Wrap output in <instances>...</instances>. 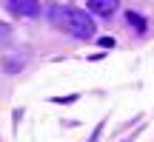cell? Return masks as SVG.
<instances>
[{
  "label": "cell",
  "instance_id": "cell-1",
  "mask_svg": "<svg viewBox=\"0 0 154 142\" xmlns=\"http://www.w3.org/2000/svg\"><path fill=\"white\" fill-rule=\"evenodd\" d=\"M49 23L60 31H66L69 37L77 40H88L94 37V20L86 11L74 9V6H51L49 9Z\"/></svg>",
  "mask_w": 154,
  "mask_h": 142
},
{
  "label": "cell",
  "instance_id": "cell-2",
  "mask_svg": "<svg viewBox=\"0 0 154 142\" xmlns=\"http://www.w3.org/2000/svg\"><path fill=\"white\" fill-rule=\"evenodd\" d=\"M6 9L17 17H37L40 0H6Z\"/></svg>",
  "mask_w": 154,
  "mask_h": 142
},
{
  "label": "cell",
  "instance_id": "cell-3",
  "mask_svg": "<svg viewBox=\"0 0 154 142\" xmlns=\"http://www.w3.org/2000/svg\"><path fill=\"white\" fill-rule=\"evenodd\" d=\"M120 6V0H88V11L91 14H100V17H111Z\"/></svg>",
  "mask_w": 154,
  "mask_h": 142
},
{
  "label": "cell",
  "instance_id": "cell-4",
  "mask_svg": "<svg viewBox=\"0 0 154 142\" xmlns=\"http://www.w3.org/2000/svg\"><path fill=\"white\" fill-rule=\"evenodd\" d=\"M126 20L128 23H134V28H137V31H146V20L140 14H134V11H126Z\"/></svg>",
  "mask_w": 154,
  "mask_h": 142
},
{
  "label": "cell",
  "instance_id": "cell-5",
  "mask_svg": "<svg viewBox=\"0 0 154 142\" xmlns=\"http://www.w3.org/2000/svg\"><path fill=\"white\" fill-rule=\"evenodd\" d=\"M9 37H11V26H6V23H0V43H6Z\"/></svg>",
  "mask_w": 154,
  "mask_h": 142
}]
</instances>
